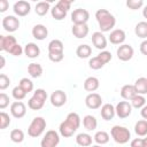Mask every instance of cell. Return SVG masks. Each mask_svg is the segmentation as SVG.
I'll list each match as a JSON object with an SVG mask.
<instances>
[{"mask_svg":"<svg viewBox=\"0 0 147 147\" xmlns=\"http://www.w3.org/2000/svg\"><path fill=\"white\" fill-rule=\"evenodd\" d=\"M80 125V117L77 113H69L65 119L60 124V134L64 138H70L78 130Z\"/></svg>","mask_w":147,"mask_h":147,"instance_id":"cell-1","label":"cell"},{"mask_svg":"<svg viewBox=\"0 0 147 147\" xmlns=\"http://www.w3.org/2000/svg\"><path fill=\"white\" fill-rule=\"evenodd\" d=\"M95 18L98 21L99 28L102 33L110 31L116 24L115 16L110 14V11H108L107 9H98L95 13Z\"/></svg>","mask_w":147,"mask_h":147,"instance_id":"cell-2","label":"cell"},{"mask_svg":"<svg viewBox=\"0 0 147 147\" xmlns=\"http://www.w3.org/2000/svg\"><path fill=\"white\" fill-rule=\"evenodd\" d=\"M110 136L114 139V141L119 145H124L129 142V140L131 139V132L127 127L122 125H114L110 130Z\"/></svg>","mask_w":147,"mask_h":147,"instance_id":"cell-3","label":"cell"},{"mask_svg":"<svg viewBox=\"0 0 147 147\" xmlns=\"http://www.w3.org/2000/svg\"><path fill=\"white\" fill-rule=\"evenodd\" d=\"M46 129V119L41 116H37L32 119L28 127V134L32 138H38L40 137Z\"/></svg>","mask_w":147,"mask_h":147,"instance_id":"cell-4","label":"cell"},{"mask_svg":"<svg viewBox=\"0 0 147 147\" xmlns=\"http://www.w3.org/2000/svg\"><path fill=\"white\" fill-rule=\"evenodd\" d=\"M60 142V134L55 130H48L40 141L41 147H56Z\"/></svg>","mask_w":147,"mask_h":147,"instance_id":"cell-5","label":"cell"},{"mask_svg":"<svg viewBox=\"0 0 147 147\" xmlns=\"http://www.w3.org/2000/svg\"><path fill=\"white\" fill-rule=\"evenodd\" d=\"M88 18H90V13L84 8H77L71 13V21L75 25L86 24Z\"/></svg>","mask_w":147,"mask_h":147,"instance_id":"cell-6","label":"cell"},{"mask_svg":"<svg viewBox=\"0 0 147 147\" xmlns=\"http://www.w3.org/2000/svg\"><path fill=\"white\" fill-rule=\"evenodd\" d=\"M133 47L129 44H123V45H119L117 51H116V54H117V57L118 60L123 61V62H126V61H130L132 57H133Z\"/></svg>","mask_w":147,"mask_h":147,"instance_id":"cell-7","label":"cell"},{"mask_svg":"<svg viewBox=\"0 0 147 147\" xmlns=\"http://www.w3.org/2000/svg\"><path fill=\"white\" fill-rule=\"evenodd\" d=\"M2 28L7 32H15L20 28V20L14 15H8L2 18Z\"/></svg>","mask_w":147,"mask_h":147,"instance_id":"cell-8","label":"cell"},{"mask_svg":"<svg viewBox=\"0 0 147 147\" xmlns=\"http://www.w3.org/2000/svg\"><path fill=\"white\" fill-rule=\"evenodd\" d=\"M85 105L90 109H99L100 107H102V98L99 93H90L85 98Z\"/></svg>","mask_w":147,"mask_h":147,"instance_id":"cell-9","label":"cell"},{"mask_svg":"<svg viewBox=\"0 0 147 147\" xmlns=\"http://www.w3.org/2000/svg\"><path fill=\"white\" fill-rule=\"evenodd\" d=\"M13 10H14L15 15L23 17V16H26V15L30 13V10H31V5H30L28 1H25V0H18V1H16V2L14 3Z\"/></svg>","mask_w":147,"mask_h":147,"instance_id":"cell-10","label":"cell"},{"mask_svg":"<svg viewBox=\"0 0 147 147\" xmlns=\"http://www.w3.org/2000/svg\"><path fill=\"white\" fill-rule=\"evenodd\" d=\"M115 110H116V115L119 118H126L132 113V106L129 101H119L116 105Z\"/></svg>","mask_w":147,"mask_h":147,"instance_id":"cell-11","label":"cell"},{"mask_svg":"<svg viewBox=\"0 0 147 147\" xmlns=\"http://www.w3.org/2000/svg\"><path fill=\"white\" fill-rule=\"evenodd\" d=\"M49 100H51V103L54 107L59 108V107H62V106L65 105V102H67V94L62 90H56V91H54L51 94Z\"/></svg>","mask_w":147,"mask_h":147,"instance_id":"cell-12","label":"cell"},{"mask_svg":"<svg viewBox=\"0 0 147 147\" xmlns=\"http://www.w3.org/2000/svg\"><path fill=\"white\" fill-rule=\"evenodd\" d=\"M91 40H92L93 46L95 48L100 49V51H105V48L107 47V38H106V36L101 31L93 32L92 37H91Z\"/></svg>","mask_w":147,"mask_h":147,"instance_id":"cell-13","label":"cell"},{"mask_svg":"<svg viewBox=\"0 0 147 147\" xmlns=\"http://www.w3.org/2000/svg\"><path fill=\"white\" fill-rule=\"evenodd\" d=\"M16 44H17V41L14 36H10V34H8V36L1 34L0 36V49L1 51L9 53Z\"/></svg>","mask_w":147,"mask_h":147,"instance_id":"cell-14","label":"cell"},{"mask_svg":"<svg viewBox=\"0 0 147 147\" xmlns=\"http://www.w3.org/2000/svg\"><path fill=\"white\" fill-rule=\"evenodd\" d=\"M10 114L15 118H22L26 114V107L22 101H15L10 105Z\"/></svg>","mask_w":147,"mask_h":147,"instance_id":"cell-15","label":"cell"},{"mask_svg":"<svg viewBox=\"0 0 147 147\" xmlns=\"http://www.w3.org/2000/svg\"><path fill=\"white\" fill-rule=\"evenodd\" d=\"M125 38H126V34H125L124 30H122V29L113 30L108 37L109 41L114 45H123V42L125 41Z\"/></svg>","mask_w":147,"mask_h":147,"instance_id":"cell-16","label":"cell"},{"mask_svg":"<svg viewBox=\"0 0 147 147\" xmlns=\"http://www.w3.org/2000/svg\"><path fill=\"white\" fill-rule=\"evenodd\" d=\"M32 36L37 40H44L48 36V30L44 24H36L32 28Z\"/></svg>","mask_w":147,"mask_h":147,"instance_id":"cell-17","label":"cell"},{"mask_svg":"<svg viewBox=\"0 0 147 147\" xmlns=\"http://www.w3.org/2000/svg\"><path fill=\"white\" fill-rule=\"evenodd\" d=\"M101 117L105 119V121H110L114 118V116L116 115V110H115V107L111 105V103H105L102 105L101 107Z\"/></svg>","mask_w":147,"mask_h":147,"instance_id":"cell-18","label":"cell"},{"mask_svg":"<svg viewBox=\"0 0 147 147\" xmlns=\"http://www.w3.org/2000/svg\"><path fill=\"white\" fill-rule=\"evenodd\" d=\"M24 54L29 59H36L40 55V48L34 42H28L24 47Z\"/></svg>","mask_w":147,"mask_h":147,"instance_id":"cell-19","label":"cell"},{"mask_svg":"<svg viewBox=\"0 0 147 147\" xmlns=\"http://www.w3.org/2000/svg\"><path fill=\"white\" fill-rule=\"evenodd\" d=\"M136 95H137V92H136L134 85L132 84H126L121 88V96L126 101H131Z\"/></svg>","mask_w":147,"mask_h":147,"instance_id":"cell-20","label":"cell"},{"mask_svg":"<svg viewBox=\"0 0 147 147\" xmlns=\"http://www.w3.org/2000/svg\"><path fill=\"white\" fill-rule=\"evenodd\" d=\"M88 26L87 24H79V25H72L71 32L74 34V37H76L77 39H83L88 34Z\"/></svg>","mask_w":147,"mask_h":147,"instance_id":"cell-21","label":"cell"},{"mask_svg":"<svg viewBox=\"0 0 147 147\" xmlns=\"http://www.w3.org/2000/svg\"><path fill=\"white\" fill-rule=\"evenodd\" d=\"M99 86H100L99 79L96 77H93V76L87 77L85 79V82H84V90L87 91V92H91V93H93L94 91H96L99 88Z\"/></svg>","mask_w":147,"mask_h":147,"instance_id":"cell-22","label":"cell"},{"mask_svg":"<svg viewBox=\"0 0 147 147\" xmlns=\"http://www.w3.org/2000/svg\"><path fill=\"white\" fill-rule=\"evenodd\" d=\"M92 136H90L88 133H85V132H82V133H78L76 136V142L78 146H82V147H90L92 146Z\"/></svg>","mask_w":147,"mask_h":147,"instance_id":"cell-23","label":"cell"},{"mask_svg":"<svg viewBox=\"0 0 147 147\" xmlns=\"http://www.w3.org/2000/svg\"><path fill=\"white\" fill-rule=\"evenodd\" d=\"M134 88L137 94L145 95L147 94V78L146 77H140L134 82Z\"/></svg>","mask_w":147,"mask_h":147,"instance_id":"cell-24","label":"cell"},{"mask_svg":"<svg viewBox=\"0 0 147 147\" xmlns=\"http://www.w3.org/2000/svg\"><path fill=\"white\" fill-rule=\"evenodd\" d=\"M91 54H92V47L87 44H82L76 49V55L79 59H87L91 56Z\"/></svg>","mask_w":147,"mask_h":147,"instance_id":"cell-25","label":"cell"},{"mask_svg":"<svg viewBox=\"0 0 147 147\" xmlns=\"http://www.w3.org/2000/svg\"><path fill=\"white\" fill-rule=\"evenodd\" d=\"M48 53H63L64 45L60 39H53L48 44Z\"/></svg>","mask_w":147,"mask_h":147,"instance_id":"cell-26","label":"cell"},{"mask_svg":"<svg viewBox=\"0 0 147 147\" xmlns=\"http://www.w3.org/2000/svg\"><path fill=\"white\" fill-rule=\"evenodd\" d=\"M28 74L32 77V78H39L42 75V67L39 63L32 62L28 65Z\"/></svg>","mask_w":147,"mask_h":147,"instance_id":"cell-27","label":"cell"},{"mask_svg":"<svg viewBox=\"0 0 147 147\" xmlns=\"http://www.w3.org/2000/svg\"><path fill=\"white\" fill-rule=\"evenodd\" d=\"M83 125L87 131H94L98 126V121L92 115H86L83 118Z\"/></svg>","mask_w":147,"mask_h":147,"instance_id":"cell-28","label":"cell"},{"mask_svg":"<svg viewBox=\"0 0 147 147\" xmlns=\"http://www.w3.org/2000/svg\"><path fill=\"white\" fill-rule=\"evenodd\" d=\"M134 33L138 38L141 39H146L147 38V22L146 21H141L139 23L136 24L134 28Z\"/></svg>","mask_w":147,"mask_h":147,"instance_id":"cell-29","label":"cell"},{"mask_svg":"<svg viewBox=\"0 0 147 147\" xmlns=\"http://www.w3.org/2000/svg\"><path fill=\"white\" fill-rule=\"evenodd\" d=\"M134 132L139 137H146L147 136V121L140 119L134 124Z\"/></svg>","mask_w":147,"mask_h":147,"instance_id":"cell-30","label":"cell"},{"mask_svg":"<svg viewBox=\"0 0 147 147\" xmlns=\"http://www.w3.org/2000/svg\"><path fill=\"white\" fill-rule=\"evenodd\" d=\"M49 9H51L49 2H47V1H39V2H37V5H36L34 11H36V14L39 15V16H45V15L48 13Z\"/></svg>","mask_w":147,"mask_h":147,"instance_id":"cell-31","label":"cell"},{"mask_svg":"<svg viewBox=\"0 0 147 147\" xmlns=\"http://www.w3.org/2000/svg\"><path fill=\"white\" fill-rule=\"evenodd\" d=\"M109 139H110V137H109V134L106 131H98L94 134V137H93V140L98 145H101V146L105 145V144H107L109 141Z\"/></svg>","mask_w":147,"mask_h":147,"instance_id":"cell-32","label":"cell"},{"mask_svg":"<svg viewBox=\"0 0 147 147\" xmlns=\"http://www.w3.org/2000/svg\"><path fill=\"white\" fill-rule=\"evenodd\" d=\"M9 137H10V140L13 142L20 144V142H22L24 140V132L22 130H20V129H14V130L10 131Z\"/></svg>","mask_w":147,"mask_h":147,"instance_id":"cell-33","label":"cell"},{"mask_svg":"<svg viewBox=\"0 0 147 147\" xmlns=\"http://www.w3.org/2000/svg\"><path fill=\"white\" fill-rule=\"evenodd\" d=\"M44 105H45L44 101L39 100L38 98H36V96H33V95H32V98H30L29 101H28V107H29L30 109H32V110H39V109H41V108L44 107Z\"/></svg>","mask_w":147,"mask_h":147,"instance_id":"cell-34","label":"cell"},{"mask_svg":"<svg viewBox=\"0 0 147 147\" xmlns=\"http://www.w3.org/2000/svg\"><path fill=\"white\" fill-rule=\"evenodd\" d=\"M131 106L132 108H137V109H141L145 105H146V99L144 95H140V94H137L132 100H131Z\"/></svg>","mask_w":147,"mask_h":147,"instance_id":"cell-35","label":"cell"},{"mask_svg":"<svg viewBox=\"0 0 147 147\" xmlns=\"http://www.w3.org/2000/svg\"><path fill=\"white\" fill-rule=\"evenodd\" d=\"M51 15H52V17H53L54 20H56V21H61V20L65 18V16H67V11L60 9V8L55 5V6L51 9Z\"/></svg>","mask_w":147,"mask_h":147,"instance_id":"cell-36","label":"cell"},{"mask_svg":"<svg viewBox=\"0 0 147 147\" xmlns=\"http://www.w3.org/2000/svg\"><path fill=\"white\" fill-rule=\"evenodd\" d=\"M18 85H20V86L25 91V93H26V94L33 91V83H32V80H31V79H29V78H25V77H24V78H22V79L20 80Z\"/></svg>","mask_w":147,"mask_h":147,"instance_id":"cell-37","label":"cell"},{"mask_svg":"<svg viewBox=\"0 0 147 147\" xmlns=\"http://www.w3.org/2000/svg\"><path fill=\"white\" fill-rule=\"evenodd\" d=\"M11 95H13V98H14L15 100L21 101V100H23V99L26 96V93H25V91H24L20 85H17V86H15V87L13 88Z\"/></svg>","mask_w":147,"mask_h":147,"instance_id":"cell-38","label":"cell"},{"mask_svg":"<svg viewBox=\"0 0 147 147\" xmlns=\"http://www.w3.org/2000/svg\"><path fill=\"white\" fill-rule=\"evenodd\" d=\"M103 65H105V63H103L98 56L91 57V59L88 60V67H90L91 69H93V70H99V69H101Z\"/></svg>","mask_w":147,"mask_h":147,"instance_id":"cell-39","label":"cell"},{"mask_svg":"<svg viewBox=\"0 0 147 147\" xmlns=\"http://www.w3.org/2000/svg\"><path fill=\"white\" fill-rule=\"evenodd\" d=\"M10 125V117L7 113L1 111L0 113V129L5 130Z\"/></svg>","mask_w":147,"mask_h":147,"instance_id":"cell-40","label":"cell"},{"mask_svg":"<svg viewBox=\"0 0 147 147\" xmlns=\"http://www.w3.org/2000/svg\"><path fill=\"white\" fill-rule=\"evenodd\" d=\"M142 6H144V1L142 0H127L126 1V7L132 9V10L140 9Z\"/></svg>","mask_w":147,"mask_h":147,"instance_id":"cell-41","label":"cell"},{"mask_svg":"<svg viewBox=\"0 0 147 147\" xmlns=\"http://www.w3.org/2000/svg\"><path fill=\"white\" fill-rule=\"evenodd\" d=\"M96 56H98L105 64H107L108 62H110V60H111V57H113V56H111V53L108 52V51H106V49H105V51H101Z\"/></svg>","mask_w":147,"mask_h":147,"instance_id":"cell-42","label":"cell"},{"mask_svg":"<svg viewBox=\"0 0 147 147\" xmlns=\"http://www.w3.org/2000/svg\"><path fill=\"white\" fill-rule=\"evenodd\" d=\"M9 84H10L9 77L7 75H5V74H1L0 75V90H2V91L6 90L9 86Z\"/></svg>","mask_w":147,"mask_h":147,"instance_id":"cell-43","label":"cell"},{"mask_svg":"<svg viewBox=\"0 0 147 147\" xmlns=\"http://www.w3.org/2000/svg\"><path fill=\"white\" fill-rule=\"evenodd\" d=\"M71 3H72V1H69V0H60L57 3H56V6L60 8V9H62V10H64V11H69V9H70V7H71Z\"/></svg>","mask_w":147,"mask_h":147,"instance_id":"cell-44","label":"cell"},{"mask_svg":"<svg viewBox=\"0 0 147 147\" xmlns=\"http://www.w3.org/2000/svg\"><path fill=\"white\" fill-rule=\"evenodd\" d=\"M64 57V54L63 53H48V59L54 62V63H57V62H61Z\"/></svg>","mask_w":147,"mask_h":147,"instance_id":"cell-45","label":"cell"},{"mask_svg":"<svg viewBox=\"0 0 147 147\" xmlns=\"http://www.w3.org/2000/svg\"><path fill=\"white\" fill-rule=\"evenodd\" d=\"M33 96H36V98H38L39 100H41V101H46V99H47V93H46V91L44 90V88H37L34 92H33Z\"/></svg>","mask_w":147,"mask_h":147,"instance_id":"cell-46","label":"cell"},{"mask_svg":"<svg viewBox=\"0 0 147 147\" xmlns=\"http://www.w3.org/2000/svg\"><path fill=\"white\" fill-rule=\"evenodd\" d=\"M9 105V96L6 93H0V109H5Z\"/></svg>","mask_w":147,"mask_h":147,"instance_id":"cell-47","label":"cell"},{"mask_svg":"<svg viewBox=\"0 0 147 147\" xmlns=\"http://www.w3.org/2000/svg\"><path fill=\"white\" fill-rule=\"evenodd\" d=\"M22 53H24V48H22V46L20 44H16L9 52V54H11L13 56H20V55H22Z\"/></svg>","mask_w":147,"mask_h":147,"instance_id":"cell-48","label":"cell"},{"mask_svg":"<svg viewBox=\"0 0 147 147\" xmlns=\"http://www.w3.org/2000/svg\"><path fill=\"white\" fill-rule=\"evenodd\" d=\"M130 147H146V146H145V142H144L142 138H136V139L131 140Z\"/></svg>","mask_w":147,"mask_h":147,"instance_id":"cell-49","label":"cell"},{"mask_svg":"<svg viewBox=\"0 0 147 147\" xmlns=\"http://www.w3.org/2000/svg\"><path fill=\"white\" fill-rule=\"evenodd\" d=\"M9 8V2L7 0H1L0 1V13H5Z\"/></svg>","mask_w":147,"mask_h":147,"instance_id":"cell-50","label":"cell"},{"mask_svg":"<svg viewBox=\"0 0 147 147\" xmlns=\"http://www.w3.org/2000/svg\"><path fill=\"white\" fill-rule=\"evenodd\" d=\"M139 48H140V53H141L142 55H146V56H147V39H145L144 41H141Z\"/></svg>","mask_w":147,"mask_h":147,"instance_id":"cell-51","label":"cell"},{"mask_svg":"<svg viewBox=\"0 0 147 147\" xmlns=\"http://www.w3.org/2000/svg\"><path fill=\"white\" fill-rule=\"evenodd\" d=\"M140 115H141V117H142L144 119L147 121V105H145V106L140 109Z\"/></svg>","mask_w":147,"mask_h":147,"instance_id":"cell-52","label":"cell"},{"mask_svg":"<svg viewBox=\"0 0 147 147\" xmlns=\"http://www.w3.org/2000/svg\"><path fill=\"white\" fill-rule=\"evenodd\" d=\"M0 61H1V62H0V69H2V68L5 67V64H6V61H5V57H3L2 55L0 56Z\"/></svg>","mask_w":147,"mask_h":147,"instance_id":"cell-53","label":"cell"},{"mask_svg":"<svg viewBox=\"0 0 147 147\" xmlns=\"http://www.w3.org/2000/svg\"><path fill=\"white\" fill-rule=\"evenodd\" d=\"M142 16L145 17V18H147V5L144 7V9H142Z\"/></svg>","mask_w":147,"mask_h":147,"instance_id":"cell-54","label":"cell"},{"mask_svg":"<svg viewBox=\"0 0 147 147\" xmlns=\"http://www.w3.org/2000/svg\"><path fill=\"white\" fill-rule=\"evenodd\" d=\"M142 139H144V142H145V146L147 147V136H146L145 138H142Z\"/></svg>","mask_w":147,"mask_h":147,"instance_id":"cell-55","label":"cell"},{"mask_svg":"<svg viewBox=\"0 0 147 147\" xmlns=\"http://www.w3.org/2000/svg\"><path fill=\"white\" fill-rule=\"evenodd\" d=\"M91 147H102L101 145H94V146H91Z\"/></svg>","mask_w":147,"mask_h":147,"instance_id":"cell-56","label":"cell"}]
</instances>
